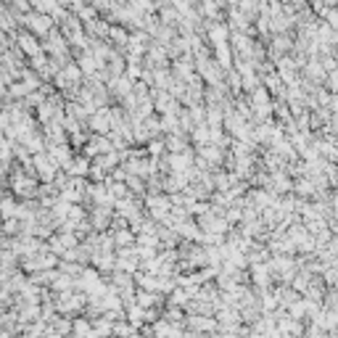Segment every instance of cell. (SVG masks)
Returning a JSON list of instances; mask_svg holds the SVG:
<instances>
[{
	"mask_svg": "<svg viewBox=\"0 0 338 338\" xmlns=\"http://www.w3.org/2000/svg\"><path fill=\"white\" fill-rule=\"evenodd\" d=\"M164 151V143L161 140H148V154H151V156H159Z\"/></svg>",
	"mask_w": 338,
	"mask_h": 338,
	"instance_id": "10",
	"label": "cell"
},
{
	"mask_svg": "<svg viewBox=\"0 0 338 338\" xmlns=\"http://www.w3.org/2000/svg\"><path fill=\"white\" fill-rule=\"evenodd\" d=\"M198 71L203 74V80H209L212 85L219 82V69L214 66V61H206V59H203V61L198 64Z\"/></svg>",
	"mask_w": 338,
	"mask_h": 338,
	"instance_id": "4",
	"label": "cell"
},
{
	"mask_svg": "<svg viewBox=\"0 0 338 338\" xmlns=\"http://www.w3.org/2000/svg\"><path fill=\"white\" fill-rule=\"evenodd\" d=\"M64 169H66V175H71V177H85L90 172V161L87 159H71Z\"/></svg>",
	"mask_w": 338,
	"mask_h": 338,
	"instance_id": "3",
	"label": "cell"
},
{
	"mask_svg": "<svg viewBox=\"0 0 338 338\" xmlns=\"http://www.w3.org/2000/svg\"><path fill=\"white\" fill-rule=\"evenodd\" d=\"M0 217H3V219H8V217H16V203H13L11 198L0 201Z\"/></svg>",
	"mask_w": 338,
	"mask_h": 338,
	"instance_id": "9",
	"label": "cell"
},
{
	"mask_svg": "<svg viewBox=\"0 0 338 338\" xmlns=\"http://www.w3.org/2000/svg\"><path fill=\"white\" fill-rule=\"evenodd\" d=\"M22 24L34 34V37H40V34H48L50 29H53V18H50V13H29V16H24L22 18Z\"/></svg>",
	"mask_w": 338,
	"mask_h": 338,
	"instance_id": "1",
	"label": "cell"
},
{
	"mask_svg": "<svg viewBox=\"0 0 338 338\" xmlns=\"http://www.w3.org/2000/svg\"><path fill=\"white\" fill-rule=\"evenodd\" d=\"M209 40H212L214 48H217V45H224V43H228V27L212 24V27H209Z\"/></svg>",
	"mask_w": 338,
	"mask_h": 338,
	"instance_id": "5",
	"label": "cell"
},
{
	"mask_svg": "<svg viewBox=\"0 0 338 338\" xmlns=\"http://www.w3.org/2000/svg\"><path fill=\"white\" fill-rule=\"evenodd\" d=\"M111 240H114V246H133V243H135V235L133 233H129L127 228H122V230H117L114 235H111Z\"/></svg>",
	"mask_w": 338,
	"mask_h": 338,
	"instance_id": "7",
	"label": "cell"
},
{
	"mask_svg": "<svg viewBox=\"0 0 338 338\" xmlns=\"http://www.w3.org/2000/svg\"><path fill=\"white\" fill-rule=\"evenodd\" d=\"M156 302H161L159 293H156V291H145V288H143V291L138 293V298H135V304H138V307H145V309L154 307Z\"/></svg>",
	"mask_w": 338,
	"mask_h": 338,
	"instance_id": "6",
	"label": "cell"
},
{
	"mask_svg": "<svg viewBox=\"0 0 338 338\" xmlns=\"http://www.w3.org/2000/svg\"><path fill=\"white\" fill-rule=\"evenodd\" d=\"M43 50V45H37V37L32 32L18 34V53H27V55H37Z\"/></svg>",
	"mask_w": 338,
	"mask_h": 338,
	"instance_id": "2",
	"label": "cell"
},
{
	"mask_svg": "<svg viewBox=\"0 0 338 338\" xmlns=\"http://www.w3.org/2000/svg\"><path fill=\"white\" fill-rule=\"evenodd\" d=\"M74 333H90V323L77 320V323H74Z\"/></svg>",
	"mask_w": 338,
	"mask_h": 338,
	"instance_id": "11",
	"label": "cell"
},
{
	"mask_svg": "<svg viewBox=\"0 0 338 338\" xmlns=\"http://www.w3.org/2000/svg\"><path fill=\"white\" fill-rule=\"evenodd\" d=\"M187 323H191L193 328H198V330H212L217 325L214 320H206V317H198V314H191L187 317Z\"/></svg>",
	"mask_w": 338,
	"mask_h": 338,
	"instance_id": "8",
	"label": "cell"
}]
</instances>
